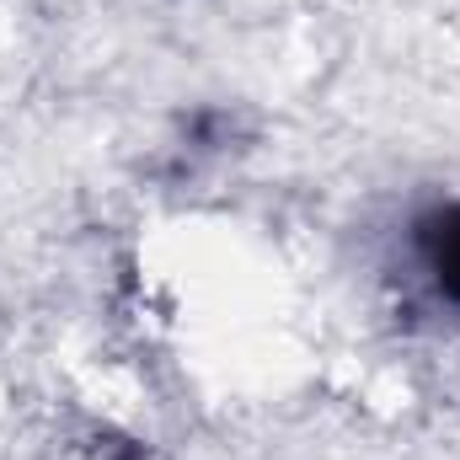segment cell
Segmentation results:
<instances>
[{"instance_id":"obj_1","label":"cell","mask_w":460,"mask_h":460,"mask_svg":"<svg viewBox=\"0 0 460 460\" xmlns=\"http://www.w3.org/2000/svg\"><path fill=\"white\" fill-rule=\"evenodd\" d=\"M412 262L434 289V300L460 305V199L434 204L412 220Z\"/></svg>"},{"instance_id":"obj_2","label":"cell","mask_w":460,"mask_h":460,"mask_svg":"<svg viewBox=\"0 0 460 460\" xmlns=\"http://www.w3.org/2000/svg\"><path fill=\"white\" fill-rule=\"evenodd\" d=\"M118 460H134V456H118Z\"/></svg>"}]
</instances>
